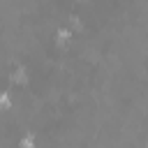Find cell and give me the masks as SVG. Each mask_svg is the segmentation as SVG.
<instances>
[{"label":"cell","instance_id":"obj_1","mask_svg":"<svg viewBox=\"0 0 148 148\" xmlns=\"http://www.w3.org/2000/svg\"><path fill=\"white\" fill-rule=\"evenodd\" d=\"M69 37H72V32H69L67 28H60V30L56 32V42H58V44H67Z\"/></svg>","mask_w":148,"mask_h":148},{"label":"cell","instance_id":"obj_2","mask_svg":"<svg viewBox=\"0 0 148 148\" xmlns=\"http://www.w3.org/2000/svg\"><path fill=\"white\" fill-rule=\"evenodd\" d=\"M18 146H21V148H37V143H35V134H32V132L25 134V136L18 141Z\"/></svg>","mask_w":148,"mask_h":148},{"label":"cell","instance_id":"obj_3","mask_svg":"<svg viewBox=\"0 0 148 148\" xmlns=\"http://www.w3.org/2000/svg\"><path fill=\"white\" fill-rule=\"evenodd\" d=\"M12 81H14V83H23V81H25V69H16V72L12 74Z\"/></svg>","mask_w":148,"mask_h":148},{"label":"cell","instance_id":"obj_4","mask_svg":"<svg viewBox=\"0 0 148 148\" xmlns=\"http://www.w3.org/2000/svg\"><path fill=\"white\" fill-rule=\"evenodd\" d=\"M9 104H12V99H9V95H7V92H0V111H2V109H7Z\"/></svg>","mask_w":148,"mask_h":148}]
</instances>
